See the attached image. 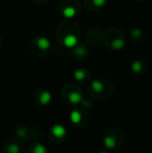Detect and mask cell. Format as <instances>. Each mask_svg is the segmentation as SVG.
Listing matches in <instances>:
<instances>
[{
    "label": "cell",
    "instance_id": "cell-1",
    "mask_svg": "<svg viewBox=\"0 0 152 153\" xmlns=\"http://www.w3.org/2000/svg\"><path fill=\"white\" fill-rule=\"evenodd\" d=\"M116 88L112 81L104 78H98L93 80L90 85L89 93L91 97L99 101H105L110 99L115 94Z\"/></svg>",
    "mask_w": 152,
    "mask_h": 153
},
{
    "label": "cell",
    "instance_id": "cell-2",
    "mask_svg": "<svg viewBox=\"0 0 152 153\" xmlns=\"http://www.w3.org/2000/svg\"><path fill=\"white\" fill-rule=\"evenodd\" d=\"M63 101L69 106H77L83 99L80 88L75 83H67L63 87L61 92Z\"/></svg>",
    "mask_w": 152,
    "mask_h": 153
},
{
    "label": "cell",
    "instance_id": "cell-3",
    "mask_svg": "<svg viewBox=\"0 0 152 153\" xmlns=\"http://www.w3.org/2000/svg\"><path fill=\"white\" fill-rule=\"evenodd\" d=\"M125 142V133L120 128H110L103 134L102 143L108 149L116 150L123 146Z\"/></svg>",
    "mask_w": 152,
    "mask_h": 153
},
{
    "label": "cell",
    "instance_id": "cell-4",
    "mask_svg": "<svg viewBox=\"0 0 152 153\" xmlns=\"http://www.w3.org/2000/svg\"><path fill=\"white\" fill-rule=\"evenodd\" d=\"M15 134L22 141L39 142L43 137V131L40 128H31L27 125H21L15 129Z\"/></svg>",
    "mask_w": 152,
    "mask_h": 153
},
{
    "label": "cell",
    "instance_id": "cell-5",
    "mask_svg": "<svg viewBox=\"0 0 152 153\" xmlns=\"http://www.w3.org/2000/svg\"><path fill=\"white\" fill-rule=\"evenodd\" d=\"M80 10V3L78 0H64L59 4V13L67 19L74 18Z\"/></svg>",
    "mask_w": 152,
    "mask_h": 153
},
{
    "label": "cell",
    "instance_id": "cell-6",
    "mask_svg": "<svg viewBox=\"0 0 152 153\" xmlns=\"http://www.w3.org/2000/svg\"><path fill=\"white\" fill-rule=\"evenodd\" d=\"M70 120L74 126L78 127V128H83L89 124L90 115L87 109L83 107L75 108L72 111L71 115H70Z\"/></svg>",
    "mask_w": 152,
    "mask_h": 153
},
{
    "label": "cell",
    "instance_id": "cell-7",
    "mask_svg": "<svg viewBox=\"0 0 152 153\" xmlns=\"http://www.w3.org/2000/svg\"><path fill=\"white\" fill-rule=\"evenodd\" d=\"M31 51L38 56H44L50 50V42L44 36H38L31 42Z\"/></svg>",
    "mask_w": 152,
    "mask_h": 153
},
{
    "label": "cell",
    "instance_id": "cell-8",
    "mask_svg": "<svg viewBox=\"0 0 152 153\" xmlns=\"http://www.w3.org/2000/svg\"><path fill=\"white\" fill-rule=\"evenodd\" d=\"M67 130L63 125L55 124L49 128L48 139L54 144H61L67 139Z\"/></svg>",
    "mask_w": 152,
    "mask_h": 153
},
{
    "label": "cell",
    "instance_id": "cell-9",
    "mask_svg": "<svg viewBox=\"0 0 152 153\" xmlns=\"http://www.w3.org/2000/svg\"><path fill=\"white\" fill-rule=\"evenodd\" d=\"M52 101V96L50 92L45 89H37L33 93V102L41 107L48 106Z\"/></svg>",
    "mask_w": 152,
    "mask_h": 153
},
{
    "label": "cell",
    "instance_id": "cell-10",
    "mask_svg": "<svg viewBox=\"0 0 152 153\" xmlns=\"http://www.w3.org/2000/svg\"><path fill=\"white\" fill-rule=\"evenodd\" d=\"M24 143L19 137H10L2 146V153H23Z\"/></svg>",
    "mask_w": 152,
    "mask_h": 153
},
{
    "label": "cell",
    "instance_id": "cell-11",
    "mask_svg": "<svg viewBox=\"0 0 152 153\" xmlns=\"http://www.w3.org/2000/svg\"><path fill=\"white\" fill-rule=\"evenodd\" d=\"M147 68H148V67H147V62L142 61V59L136 61L131 66L132 72H133L136 75H138V76H142V75L146 74Z\"/></svg>",
    "mask_w": 152,
    "mask_h": 153
},
{
    "label": "cell",
    "instance_id": "cell-12",
    "mask_svg": "<svg viewBox=\"0 0 152 153\" xmlns=\"http://www.w3.org/2000/svg\"><path fill=\"white\" fill-rule=\"evenodd\" d=\"M91 77V72L89 70H85V69H78L74 72V78L78 82H89Z\"/></svg>",
    "mask_w": 152,
    "mask_h": 153
},
{
    "label": "cell",
    "instance_id": "cell-13",
    "mask_svg": "<svg viewBox=\"0 0 152 153\" xmlns=\"http://www.w3.org/2000/svg\"><path fill=\"white\" fill-rule=\"evenodd\" d=\"M85 5L90 10H99L106 4L108 0H83Z\"/></svg>",
    "mask_w": 152,
    "mask_h": 153
},
{
    "label": "cell",
    "instance_id": "cell-14",
    "mask_svg": "<svg viewBox=\"0 0 152 153\" xmlns=\"http://www.w3.org/2000/svg\"><path fill=\"white\" fill-rule=\"evenodd\" d=\"M26 153H49V150L47 149L46 146L41 144L40 142H33L27 148Z\"/></svg>",
    "mask_w": 152,
    "mask_h": 153
},
{
    "label": "cell",
    "instance_id": "cell-15",
    "mask_svg": "<svg viewBox=\"0 0 152 153\" xmlns=\"http://www.w3.org/2000/svg\"><path fill=\"white\" fill-rule=\"evenodd\" d=\"M37 2H41V3H44V2H47L48 0H36Z\"/></svg>",
    "mask_w": 152,
    "mask_h": 153
},
{
    "label": "cell",
    "instance_id": "cell-16",
    "mask_svg": "<svg viewBox=\"0 0 152 153\" xmlns=\"http://www.w3.org/2000/svg\"><path fill=\"white\" fill-rule=\"evenodd\" d=\"M98 153H106V152H105V151H99Z\"/></svg>",
    "mask_w": 152,
    "mask_h": 153
}]
</instances>
